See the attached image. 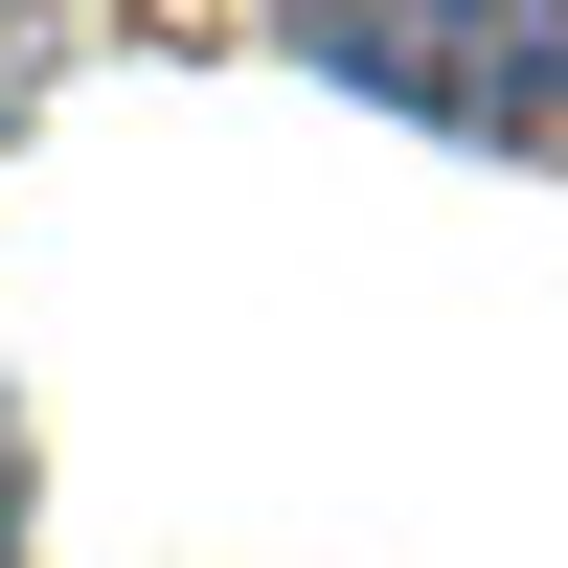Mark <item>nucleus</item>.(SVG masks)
I'll return each mask as SVG.
<instances>
[{
	"mask_svg": "<svg viewBox=\"0 0 568 568\" xmlns=\"http://www.w3.org/2000/svg\"><path fill=\"white\" fill-rule=\"evenodd\" d=\"M0 546H23V455H0Z\"/></svg>",
	"mask_w": 568,
	"mask_h": 568,
	"instance_id": "f03ea898",
	"label": "nucleus"
},
{
	"mask_svg": "<svg viewBox=\"0 0 568 568\" xmlns=\"http://www.w3.org/2000/svg\"><path fill=\"white\" fill-rule=\"evenodd\" d=\"M23 91H45V23H23V0H0V136H23Z\"/></svg>",
	"mask_w": 568,
	"mask_h": 568,
	"instance_id": "f257e3e1",
	"label": "nucleus"
}]
</instances>
